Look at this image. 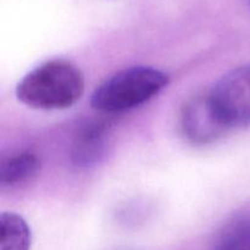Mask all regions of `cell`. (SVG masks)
I'll return each mask as SVG.
<instances>
[{
  "label": "cell",
  "mask_w": 250,
  "mask_h": 250,
  "mask_svg": "<svg viewBox=\"0 0 250 250\" xmlns=\"http://www.w3.org/2000/svg\"><path fill=\"white\" fill-rule=\"evenodd\" d=\"M84 92L80 68L62 59L46 61L27 73L16 87L21 103L33 109L62 110L75 105Z\"/></svg>",
  "instance_id": "1"
},
{
  "label": "cell",
  "mask_w": 250,
  "mask_h": 250,
  "mask_svg": "<svg viewBox=\"0 0 250 250\" xmlns=\"http://www.w3.org/2000/svg\"><path fill=\"white\" fill-rule=\"evenodd\" d=\"M168 84L165 72L149 66H134L120 71L99 85L90 98L93 109L120 112L149 102Z\"/></svg>",
  "instance_id": "2"
},
{
  "label": "cell",
  "mask_w": 250,
  "mask_h": 250,
  "mask_svg": "<svg viewBox=\"0 0 250 250\" xmlns=\"http://www.w3.org/2000/svg\"><path fill=\"white\" fill-rule=\"evenodd\" d=\"M209 97L217 117L229 131L250 126V63L222 76Z\"/></svg>",
  "instance_id": "3"
},
{
  "label": "cell",
  "mask_w": 250,
  "mask_h": 250,
  "mask_svg": "<svg viewBox=\"0 0 250 250\" xmlns=\"http://www.w3.org/2000/svg\"><path fill=\"white\" fill-rule=\"evenodd\" d=\"M181 126L185 136L199 146L212 143L229 131L217 117L209 92L194 95L185 103L181 111Z\"/></svg>",
  "instance_id": "4"
},
{
  "label": "cell",
  "mask_w": 250,
  "mask_h": 250,
  "mask_svg": "<svg viewBox=\"0 0 250 250\" xmlns=\"http://www.w3.org/2000/svg\"><path fill=\"white\" fill-rule=\"evenodd\" d=\"M110 126L106 121L88 122L76 134L71 146V160L81 168L95 166L104 158L109 143Z\"/></svg>",
  "instance_id": "5"
},
{
  "label": "cell",
  "mask_w": 250,
  "mask_h": 250,
  "mask_svg": "<svg viewBox=\"0 0 250 250\" xmlns=\"http://www.w3.org/2000/svg\"><path fill=\"white\" fill-rule=\"evenodd\" d=\"M41 161L31 151H21L4 159L0 165V185L16 187L31 181L38 173Z\"/></svg>",
  "instance_id": "6"
},
{
  "label": "cell",
  "mask_w": 250,
  "mask_h": 250,
  "mask_svg": "<svg viewBox=\"0 0 250 250\" xmlns=\"http://www.w3.org/2000/svg\"><path fill=\"white\" fill-rule=\"evenodd\" d=\"M0 250H29L32 234L24 219L15 212L0 217Z\"/></svg>",
  "instance_id": "7"
},
{
  "label": "cell",
  "mask_w": 250,
  "mask_h": 250,
  "mask_svg": "<svg viewBox=\"0 0 250 250\" xmlns=\"http://www.w3.org/2000/svg\"><path fill=\"white\" fill-rule=\"evenodd\" d=\"M211 250H250V214H237L227 222Z\"/></svg>",
  "instance_id": "8"
}]
</instances>
